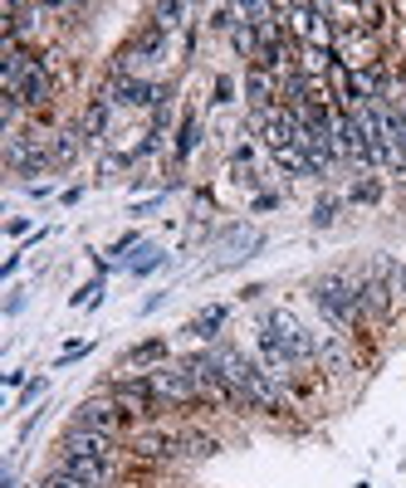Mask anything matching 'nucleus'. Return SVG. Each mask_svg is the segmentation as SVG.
<instances>
[{"mask_svg": "<svg viewBox=\"0 0 406 488\" xmlns=\"http://www.w3.org/2000/svg\"><path fill=\"white\" fill-rule=\"evenodd\" d=\"M162 260H166V254L157 249V244H143V249H137V260H128V274L143 279V274H152V269H157Z\"/></svg>", "mask_w": 406, "mask_h": 488, "instance_id": "nucleus-20", "label": "nucleus"}, {"mask_svg": "<svg viewBox=\"0 0 406 488\" xmlns=\"http://www.w3.org/2000/svg\"><path fill=\"white\" fill-rule=\"evenodd\" d=\"M45 391H49V381H45V377H35L30 386H20V406H30V400H39Z\"/></svg>", "mask_w": 406, "mask_h": 488, "instance_id": "nucleus-25", "label": "nucleus"}, {"mask_svg": "<svg viewBox=\"0 0 406 488\" xmlns=\"http://www.w3.org/2000/svg\"><path fill=\"white\" fill-rule=\"evenodd\" d=\"M270 156H274V166H284V171H294V176H314L309 156H304L299 147H279V152H270Z\"/></svg>", "mask_w": 406, "mask_h": 488, "instance_id": "nucleus-17", "label": "nucleus"}, {"mask_svg": "<svg viewBox=\"0 0 406 488\" xmlns=\"http://www.w3.org/2000/svg\"><path fill=\"white\" fill-rule=\"evenodd\" d=\"M108 122H113V103H108L103 93H93L89 103L79 108V118H74V127L83 133V142H98V137H108Z\"/></svg>", "mask_w": 406, "mask_h": 488, "instance_id": "nucleus-11", "label": "nucleus"}, {"mask_svg": "<svg viewBox=\"0 0 406 488\" xmlns=\"http://www.w3.org/2000/svg\"><path fill=\"white\" fill-rule=\"evenodd\" d=\"M347 200H353V206H377V200H382V181H377V176H362L353 191H347Z\"/></svg>", "mask_w": 406, "mask_h": 488, "instance_id": "nucleus-21", "label": "nucleus"}, {"mask_svg": "<svg viewBox=\"0 0 406 488\" xmlns=\"http://www.w3.org/2000/svg\"><path fill=\"white\" fill-rule=\"evenodd\" d=\"M133 166V152L128 156H103V176H118V171H128Z\"/></svg>", "mask_w": 406, "mask_h": 488, "instance_id": "nucleus-26", "label": "nucleus"}, {"mask_svg": "<svg viewBox=\"0 0 406 488\" xmlns=\"http://www.w3.org/2000/svg\"><path fill=\"white\" fill-rule=\"evenodd\" d=\"M245 103H250V112H264V108L279 103V79L270 74V69L245 64Z\"/></svg>", "mask_w": 406, "mask_h": 488, "instance_id": "nucleus-9", "label": "nucleus"}, {"mask_svg": "<svg viewBox=\"0 0 406 488\" xmlns=\"http://www.w3.org/2000/svg\"><path fill=\"white\" fill-rule=\"evenodd\" d=\"M152 20H157V25H162V30H166V35H172V30H176V25H181V20H187V5H181V0H162V5H152Z\"/></svg>", "mask_w": 406, "mask_h": 488, "instance_id": "nucleus-19", "label": "nucleus"}, {"mask_svg": "<svg viewBox=\"0 0 406 488\" xmlns=\"http://www.w3.org/2000/svg\"><path fill=\"white\" fill-rule=\"evenodd\" d=\"M79 152H83V133H79V127H59V133H49V162H54V171L74 166Z\"/></svg>", "mask_w": 406, "mask_h": 488, "instance_id": "nucleus-12", "label": "nucleus"}, {"mask_svg": "<svg viewBox=\"0 0 406 488\" xmlns=\"http://www.w3.org/2000/svg\"><path fill=\"white\" fill-rule=\"evenodd\" d=\"M397 269L387 254H372L368 264L358 269V283H362V308H368V327H382L401 313V298H397Z\"/></svg>", "mask_w": 406, "mask_h": 488, "instance_id": "nucleus-1", "label": "nucleus"}, {"mask_svg": "<svg viewBox=\"0 0 406 488\" xmlns=\"http://www.w3.org/2000/svg\"><path fill=\"white\" fill-rule=\"evenodd\" d=\"M5 166H10V176H45V171H54L49 137L35 122L25 133H5Z\"/></svg>", "mask_w": 406, "mask_h": 488, "instance_id": "nucleus-3", "label": "nucleus"}, {"mask_svg": "<svg viewBox=\"0 0 406 488\" xmlns=\"http://www.w3.org/2000/svg\"><path fill=\"white\" fill-rule=\"evenodd\" d=\"M93 352V342H69V347L59 352V362H54V366H69V362H79V356H89Z\"/></svg>", "mask_w": 406, "mask_h": 488, "instance_id": "nucleus-24", "label": "nucleus"}, {"mask_svg": "<svg viewBox=\"0 0 406 488\" xmlns=\"http://www.w3.org/2000/svg\"><path fill=\"white\" fill-rule=\"evenodd\" d=\"M35 488H93V483H83L79 473H69V469H59V464H49L45 473H39V483Z\"/></svg>", "mask_w": 406, "mask_h": 488, "instance_id": "nucleus-18", "label": "nucleus"}, {"mask_svg": "<svg viewBox=\"0 0 406 488\" xmlns=\"http://www.w3.org/2000/svg\"><path fill=\"white\" fill-rule=\"evenodd\" d=\"M226 318H230V308H226V303H211L206 313H196V318L187 323V333H191L196 342H206V347H211V342L220 337V327H226Z\"/></svg>", "mask_w": 406, "mask_h": 488, "instance_id": "nucleus-13", "label": "nucleus"}, {"mask_svg": "<svg viewBox=\"0 0 406 488\" xmlns=\"http://www.w3.org/2000/svg\"><path fill=\"white\" fill-rule=\"evenodd\" d=\"M240 10V5H235ZM230 45H235V54H240L245 64H255L260 59V30L250 20H235V30H230Z\"/></svg>", "mask_w": 406, "mask_h": 488, "instance_id": "nucleus-15", "label": "nucleus"}, {"mask_svg": "<svg viewBox=\"0 0 406 488\" xmlns=\"http://www.w3.org/2000/svg\"><path fill=\"white\" fill-rule=\"evenodd\" d=\"M211 103H230V79H216V98Z\"/></svg>", "mask_w": 406, "mask_h": 488, "instance_id": "nucleus-27", "label": "nucleus"}, {"mask_svg": "<svg viewBox=\"0 0 406 488\" xmlns=\"http://www.w3.org/2000/svg\"><path fill=\"white\" fill-rule=\"evenodd\" d=\"M314 371H324V377H333V381L358 377V371H362L358 342L343 337V333H318V366Z\"/></svg>", "mask_w": 406, "mask_h": 488, "instance_id": "nucleus-8", "label": "nucleus"}, {"mask_svg": "<svg viewBox=\"0 0 406 488\" xmlns=\"http://www.w3.org/2000/svg\"><path fill=\"white\" fill-rule=\"evenodd\" d=\"M279 206V196L274 191H264V196H255V210H274Z\"/></svg>", "mask_w": 406, "mask_h": 488, "instance_id": "nucleus-28", "label": "nucleus"}, {"mask_svg": "<svg viewBox=\"0 0 406 488\" xmlns=\"http://www.w3.org/2000/svg\"><path fill=\"white\" fill-rule=\"evenodd\" d=\"M333 220H338V200H333V196H324V200H318V206H314V229H328Z\"/></svg>", "mask_w": 406, "mask_h": 488, "instance_id": "nucleus-22", "label": "nucleus"}, {"mask_svg": "<svg viewBox=\"0 0 406 488\" xmlns=\"http://www.w3.org/2000/svg\"><path fill=\"white\" fill-rule=\"evenodd\" d=\"M260 318L279 333V342H284V352L294 356V366H299V371L318 366V333H309V327L294 318L289 308H270V313H260Z\"/></svg>", "mask_w": 406, "mask_h": 488, "instance_id": "nucleus-6", "label": "nucleus"}, {"mask_svg": "<svg viewBox=\"0 0 406 488\" xmlns=\"http://www.w3.org/2000/svg\"><path fill=\"white\" fill-rule=\"evenodd\" d=\"M196 142H201V118H196V112H187V118H181V127H176V162H187V156L196 152Z\"/></svg>", "mask_w": 406, "mask_h": 488, "instance_id": "nucleus-16", "label": "nucleus"}, {"mask_svg": "<svg viewBox=\"0 0 406 488\" xmlns=\"http://www.w3.org/2000/svg\"><path fill=\"white\" fill-rule=\"evenodd\" d=\"M54 459H103V464H123V459H128V444L69 425L59 435V444H54Z\"/></svg>", "mask_w": 406, "mask_h": 488, "instance_id": "nucleus-7", "label": "nucleus"}, {"mask_svg": "<svg viewBox=\"0 0 406 488\" xmlns=\"http://www.w3.org/2000/svg\"><path fill=\"white\" fill-rule=\"evenodd\" d=\"M162 362H172V347H166V337H143V342H133V347L123 352L118 371H152V366H162Z\"/></svg>", "mask_w": 406, "mask_h": 488, "instance_id": "nucleus-10", "label": "nucleus"}, {"mask_svg": "<svg viewBox=\"0 0 406 488\" xmlns=\"http://www.w3.org/2000/svg\"><path fill=\"white\" fill-rule=\"evenodd\" d=\"M147 381H152V396H157L162 415H166V410H201L196 386H191V377H187V362H162V366H152Z\"/></svg>", "mask_w": 406, "mask_h": 488, "instance_id": "nucleus-4", "label": "nucleus"}, {"mask_svg": "<svg viewBox=\"0 0 406 488\" xmlns=\"http://www.w3.org/2000/svg\"><path fill=\"white\" fill-rule=\"evenodd\" d=\"M123 444H128V459H137V464H176L181 459V430H166L162 420L137 425Z\"/></svg>", "mask_w": 406, "mask_h": 488, "instance_id": "nucleus-5", "label": "nucleus"}, {"mask_svg": "<svg viewBox=\"0 0 406 488\" xmlns=\"http://www.w3.org/2000/svg\"><path fill=\"white\" fill-rule=\"evenodd\" d=\"M69 425L93 430V435H108V440H128L133 430H137V420H133V415L123 410L108 391H98V396H89V400H79L74 415H69Z\"/></svg>", "mask_w": 406, "mask_h": 488, "instance_id": "nucleus-2", "label": "nucleus"}, {"mask_svg": "<svg viewBox=\"0 0 406 488\" xmlns=\"http://www.w3.org/2000/svg\"><path fill=\"white\" fill-rule=\"evenodd\" d=\"M220 454V435H211V430H196V425H181V459H211Z\"/></svg>", "mask_w": 406, "mask_h": 488, "instance_id": "nucleus-14", "label": "nucleus"}, {"mask_svg": "<svg viewBox=\"0 0 406 488\" xmlns=\"http://www.w3.org/2000/svg\"><path fill=\"white\" fill-rule=\"evenodd\" d=\"M128 249H143V235H123V239H118V244H113V249H108V254H113L118 264H128Z\"/></svg>", "mask_w": 406, "mask_h": 488, "instance_id": "nucleus-23", "label": "nucleus"}]
</instances>
